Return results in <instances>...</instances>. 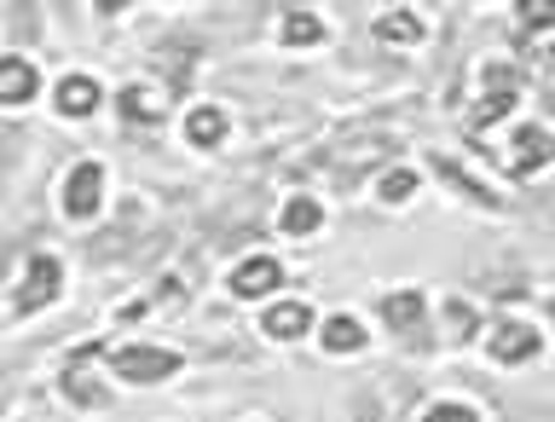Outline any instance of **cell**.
Segmentation results:
<instances>
[{"label":"cell","instance_id":"obj_1","mask_svg":"<svg viewBox=\"0 0 555 422\" xmlns=\"http://www.w3.org/2000/svg\"><path fill=\"white\" fill-rule=\"evenodd\" d=\"M111 371L121 382H168L173 371H180V354H168V347H116L111 354Z\"/></svg>","mask_w":555,"mask_h":422},{"label":"cell","instance_id":"obj_2","mask_svg":"<svg viewBox=\"0 0 555 422\" xmlns=\"http://www.w3.org/2000/svg\"><path fill=\"white\" fill-rule=\"evenodd\" d=\"M59 290H64V267L52 255H29V267H24V290L12 295V312H41L47 302H59Z\"/></svg>","mask_w":555,"mask_h":422},{"label":"cell","instance_id":"obj_3","mask_svg":"<svg viewBox=\"0 0 555 422\" xmlns=\"http://www.w3.org/2000/svg\"><path fill=\"white\" fill-rule=\"evenodd\" d=\"M99 197H104V168H99V163L69 168V186H64L69 220H93V215H99Z\"/></svg>","mask_w":555,"mask_h":422},{"label":"cell","instance_id":"obj_4","mask_svg":"<svg viewBox=\"0 0 555 422\" xmlns=\"http://www.w3.org/2000/svg\"><path fill=\"white\" fill-rule=\"evenodd\" d=\"M509 111H515V81H509V69H486V99H480L463 122H468V128H492V122L509 116Z\"/></svg>","mask_w":555,"mask_h":422},{"label":"cell","instance_id":"obj_5","mask_svg":"<svg viewBox=\"0 0 555 422\" xmlns=\"http://www.w3.org/2000/svg\"><path fill=\"white\" fill-rule=\"evenodd\" d=\"M278 284H284V267L272 255H249L243 267H232V295H243V302H255V295H267Z\"/></svg>","mask_w":555,"mask_h":422},{"label":"cell","instance_id":"obj_6","mask_svg":"<svg viewBox=\"0 0 555 422\" xmlns=\"http://www.w3.org/2000/svg\"><path fill=\"white\" fill-rule=\"evenodd\" d=\"M532 354H538V330H532V324L503 319V324L492 330V359H503V365H527Z\"/></svg>","mask_w":555,"mask_h":422},{"label":"cell","instance_id":"obj_7","mask_svg":"<svg viewBox=\"0 0 555 422\" xmlns=\"http://www.w3.org/2000/svg\"><path fill=\"white\" fill-rule=\"evenodd\" d=\"M550 156H555V133L550 128H515V163H509L515 180L538 174V163H550Z\"/></svg>","mask_w":555,"mask_h":422},{"label":"cell","instance_id":"obj_8","mask_svg":"<svg viewBox=\"0 0 555 422\" xmlns=\"http://www.w3.org/2000/svg\"><path fill=\"white\" fill-rule=\"evenodd\" d=\"M423 290H393L388 302H382V319H388V330H399V336H411V330H423Z\"/></svg>","mask_w":555,"mask_h":422},{"label":"cell","instance_id":"obj_9","mask_svg":"<svg viewBox=\"0 0 555 422\" xmlns=\"http://www.w3.org/2000/svg\"><path fill=\"white\" fill-rule=\"evenodd\" d=\"M260 324H267L272 342H295V336H307V330H312V307L307 302H278Z\"/></svg>","mask_w":555,"mask_h":422},{"label":"cell","instance_id":"obj_10","mask_svg":"<svg viewBox=\"0 0 555 422\" xmlns=\"http://www.w3.org/2000/svg\"><path fill=\"white\" fill-rule=\"evenodd\" d=\"M41 76H35V64L24 59H0V104H29Z\"/></svg>","mask_w":555,"mask_h":422},{"label":"cell","instance_id":"obj_11","mask_svg":"<svg viewBox=\"0 0 555 422\" xmlns=\"http://www.w3.org/2000/svg\"><path fill=\"white\" fill-rule=\"evenodd\" d=\"M99 99H104V93H99L93 76H64V81H59V111H64V116H93Z\"/></svg>","mask_w":555,"mask_h":422},{"label":"cell","instance_id":"obj_12","mask_svg":"<svg viewBox=\"0 0 555 422\" xmlns=\"http://www.w3.org/2000/svg\"><path fill=\"white\" fill-rule=\"evenodd\" d=\"M319 342H324V354H359V347H364V324L347 319V312H330L324 330H319Z\"/></svg>","mask_w":555,"mask_h":422},{"label":"cell","instance_id":"obj_13","mask_svg":"<svg viewBox=\"0 0 555 422\" xmlns=\"http://www.w3.org/2000/svg\"><path fill=\"white\" fill-rule=\"evenodd\" d=\"M185 139H191V145H220V139H225V111H215V104H203V111H191L185 116Z\"/></svg>","mask_w":555,"mask_h":422},{"label":"cell","instance_id":"obj_14","mask_svg":"<svg viewBox=\"0 0 555 422\" xmlns=\"http://www.w3.org/2000/svg\"><path fill=\"white\" fill-rule=\"evenodd\" d=\"M428 168H434V174H446V180H451V191H463V197H475L480 208H498V191H486V186H475V180H468V174H463L457 163H446V156H434Z\"/></svg>","mask_w":555,"mask_h":422},{"label":"cell","instance_id":"obj_15","mask_svg":"<svg viewBox=\"0 0 555 422\" xmlns=\"http://www.w3.org/2000/svg\"><path fill=\"white\" fill-rule=\"evenodd\" d=\"M376 35H382V41H416V35H423V17L405 12V7H393V12L376 17Z\"/></svg>","mask_w":555,"mask_h":422},{"label":"cell","instance_id":"obj_16","mask_svg":"<svg viewBox=\"0 0 555 422\" xmlns=\"http://www.w3.org/2000/svg\"><path fill=\"white\" fill-rule=\"evenodd\" d=\"M278 35H284L289 47H312V41H324V17H312V12H289Z\"/></svg>","mask_w":555,"mask_h":422},{"label":"cell","instance_id":"obj_17","mask_svg":"<svg viewBox=\"0 0 555 422\" xmlns=\"http://www.w3.org/2000/svg\"><path fill=\"white\" fill-rule=\"evenodd\" d=\"M319 220H324V208L312 203V197H295L289 208H284V232H295V238H307V232H319Z\"/></svg>","mask_w":555,"mask_h":422},{"label":"cell","instance_id":"obj_18","mask_svg":"<svg viewBox=\"0 0 555 422\" xmlns=\"http://www.w3.org/2000/svg\"><path fill=\"white\" fill-rule=\"evenodd\" d=\"M116 104H121V116H128V122H156V116H163V99L145 93V87H128Z\"/></svg>","mask_w":555,"mask_h":422},{"label":"cell","instance_id":"obj_19","mask_svg":"<svg viewBox=\"0 0 555 422\" xmlns=\"http://www.w3.org/2000/svg\"><path fill=\"white\" fill-rule=\"evenodd\" d=\"M376 191H382V203H405L411 191H416V174H411V168H393V174H388V180H382Z\"/></svg>","mask_w":555,"mask_h":422},{"label":"cell","instance_id":"obj_20","mask_svg":"<svg viewBox=\"0 0 555 422\" xmlns=\"http://www.w3.org/2000/svg\"><path fill=\"white\" fill-rule=\"evenodd\" d=\"M520 24H527V29H550L555 7H550V0H527V7H520Z\"/></svg>","mask_w":555,"mask_h":422},{"label":"cell","instance_id":"obj_21","mask_svg":"<svg viewBox=\"0 0 555 422\" xmlns=\"http://www.w3.org/2000/svg\"><path fill=\"white\" fill-rule=\"evenodd\" d=\"M416 422H480V417L468 411V406H428V411L416 417Z\"/></svg>","mask_w":555,"mask_h":422}]
</instances>
